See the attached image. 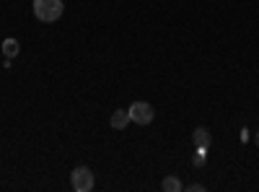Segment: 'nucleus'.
<instances>
[{
    "label": "nucleus",
    "instance_id": "obj_9",
    "mask_svg": "<svg viewBox=\"0 0 259 192\" xmlns=\"http://www.w3.org/2000/svg\"><path fill=\"white\" fill-rule=\"evenodd\" d=\"M187 189H189V192H205V187H202V184H197V182H194V184H189Z\"/></svg>",
    "mask_w": 259,
    "mask_h": 192
},
{
    "label": "nucleus",
    "instance_id": "obj_6",
    "mask_svg": "<svg viewBox=\"0 0 259 192\" xmlns=\"http://www.w3.org/2000/svg\"><path fill=\"white\" fill-rule=\"evenodd\" d=\"M18 50H21V47H18V42H16V39H6V42H3V52H6V57H16Z\"/></svg>",
    "mask_w": 259,
    "mask_h": 192
},
{
    "label": "nucleus",
    "instance_id": "obj_1",
    "mask_svg": "<svg viewBox=\"0 0 259 192\" xmlns=\"http://www.w3.org/2000/svg\"><path fill=\"white\" fill-rule=\"evenodd\" d=\"M62 0H34V16L45 24H52L62 16Z\"/></svg>",
    "mask_w": 259,
    "mask_h": 192
},
{
    "label": "nucleus",
    "instance_id": "obj_8",
    "mask_svg": "<svg viewBox=\"0 0 259 192\" xmlns=\"http://www.w3.org/2000/svg\"><path fill=\"white\" fill-rule=\"evenodd\" d=\"M205 161H207V156H205V148H197V151H194V156H192V164L194 166H205Z\"/></svg>",
    "mask_w": 259,
    "mask_h": 192
},
{
    "label": "nucleus",
    "instance_id": "obj_7",
    "mask_svg": "<svg viewBox=\"0 0 259 192\" xmlns=\"http://www.w3.org/2000/svg\"><path fill=\"white\" fill-rule=\"evenodd\" d=\"M163 189H166V192H179V189H182V182H179L177 177H166V179H163Z\"/></svg>",
    "mask_w": 259,
    "mask_h": 192
},
{
    "label": "nucleus",
    "instance_id": "obj_3",
    "mask_svg": "<svg viewBox=\"0 0 259 192\" xmlns=\"http://www.w3.org/2000/svg\"><path fill=\"white\" fill-rule=\"evenodd\" d=\"M127 112H130V120L138 122V125H148V122H153V106L145 104V101H135Z\"/></svg>",
    "mask_w": 259,
    "mask_h": 192
},
{
    "label": "nucleus",
    "instance_id": "obj_5",
    "mask_svg": "<svg viewBox=\"0 0 259 192\" xmlns=\"http://www.w3.org/2000/svg\"><path fill=\"white\" fill-rule=\"evenodd\" d=\"M194 143H197V148H207V143H210V130L205 125H200L197 130H194Z\"/></svg>",
    "mask_w": 259,
    "mask_h": 192
},
{
    "label": "nucleus",
    "instance_id": "obj_2",
    "mask_svg": "<svg viewBox=\"0 0 259 192\" xmlns=\"http://www.w3.org/2000/svg\"><path fill=\"white\" fill-rule=\"evenodd\" d=\"M70 184H73L75 192H91V189H94V172H91L89 166H78V169H73Z\"/></svg>",
    "mask_w": 259,
    "mask_h": 192
},
{
    "label": "nucleus",
    "instance_id": "obj_4",
    "mask_svg": "<svg viewBox=\"0 0 259 192\" xmlns=\"http://www.w3.org/2000/svg\"><path fill=\"white\" fill-rule=\"evenodd\" d=\"M127 122H130V112H127V109H117V112L112 114V120H109V125L114 127V130H124Z\"/></svg>",
    "mask_w": 259,
    "mask_h": 192
},
{
    "label": "nucleus",
    "instance_id": "obj_10",
    "mask_svg": "<svg viewBox=\"0 0 259 192\" xmlns=\"http://www.w3.org/2000/svg\"><path fill=\"white\" fill-rule=\"evenodd\" d=\"M254 143H256V148H259V133H256V135H254Z\"/></svg>",
    "mask_w": 259,
    "mask_h": 192
}]
</instances>
